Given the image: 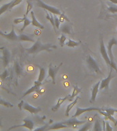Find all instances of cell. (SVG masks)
Here are the masks:
<instances>
[{
  "label": "cell",
  "mask_w": 117,
  "mask_h": 131,
  "mask_svg": "<svg viewBox=\"0 0 117 131\" xmlns=\"http://www.w3.org/2000/svg\"><path fill=\"white\" fill-rule=\"evenodd\" d=\"M13 2V1H12ZM12 2H9L8 4H4V5H2L1 6V8H0V15H2L4 13V12L7 11L8 10H10V6L12 5Z\"/></svg>",
  "instance_id": "cell-26"
},
{
  "label": "cell",
  "mask_w": 117,
  "mask_h": 131,
  "mask_svg": "<svg viewBox=\"0 0 117 131\" xmlns=\"http://www.w3.org/2000/svg\"><path fill=\"white\" fill-rule=\"evenodd\" d=\"M27 8L26 12H25V15H24L25 16H26L27 15V14L29 13V12H30V11H31V10H32V9L33 8L32 4H31L30 2L27 1Z\"/></svg>",
  "instance_id": "cell-37"
},
{
  "label": "cell",
  "mask_w": 117,
  "mask_h": 131,
  "mask_svg": "<svg viewBox=\"0 0 117 131\" xmlns=\"http://www.w3.org/2000/svg\"><path fill=\"white\" fill-rule=\"evenodd\" d=\"M68 127L69 126H68L67 125L64 124L62 122L55 123V124L51 125L47 130H58V129L65 128H68Z\"/></svg>",
  "instance_id": "cell-18"
},
{
  "label": "cell",
  "mask_w": 117,
  "mask_h": 131,
  "mask_svg": "<svg viewBox=\"0 0 117 131\" xmlns=\"http://www.w3.org/2000/svg\"><path fill=\"white\" fill-rule=\"evenodd\" d=\"M2 1H3V0H0V2H2Z\"/></svg>",
  "instance_id": "cell-47"
},
{
  "label": "cell",
  "mask_w": 117,
  "mask_h": 131,
  "mask_svg": "<svg viewBox=\"0 0 117 131\" xmlns=\"http://www.w3.org/2000/svg\"><path fill=\"white\" fill-rule=\"evenodd\" d=\"M0 104H2V105H3V106H6L7 108H12V107L14 106H13V104H11L10 102H7L6 100H4L2 98H0Z\"/></svg>",
  "instance_id": "cell-30"
},
{
  "label": "cell",
  "mask_w": 117,
  "mask_h": 131,
  "mask_svg": "<svg viewBox=\"0 0 117 131\" xmlns=\"http://www.w3.org/2000/svg\"><path fill=\"white\" fill-rule=\"evenodd\" d=\"M103 111H105L108 114L111 115H114L115 113H116V109L112 108H105V109H103Z\"/></svg>",
  "instance_id": "cell-35"
},
{
  "label": "cell",
  "mask_w": 117,
  "mask_h": 131,
  "mask_svg": "<svg viewBox=\"0 0 117 131\" xmlns=\"http://www.w3.org/2000/svg\"><path fill=\"white\" fill-rule=\"evenodd\" d=\"M79 99H80V97H79V96H77V98H76L75 99V100H74L71 103V104H69V105H68L67 107H66V112H65L66 116V117L69 116V112L71 111V110L72 108H73V107L75 105V104H77V102Z\"/></svg>",
  "instance_id": "cell-20"
},
{
  "label": "cell",
  "mask_w": 117,
  "mask_h": 131,
  "mask_svg": "<svg viewBox=\"0 0 117 131\" xmlns=\"http://www.w3.org/2000/svg\"><path fill=\"white\" fill-rule=\"evenodd\" d=\"M23 121V122H24L23 124L13 126L9 128L8 130H12V129L16 128H20V127H25V128H26L29 129V130H34V122H33L32 121L30 120V119H24Z\"/></svg>",
  "instance_id": "cell-6"
},
{
  "label": "cell",
  "mask_w": 117,
  "mask_h": 131,
  "mask_svg": "<svg viewBox=\"0 0 117 131\" xmlns=\"http://www.w3.org/2000/svg\"><path fill=\"white\" fill-rule=\"evenodd\" d=\"M116 113H117V109H116Z\"/></svg>",
  "instance_id": "cell-46"
},
{
  "label": "cell",
  "mask_w": 117,
  "mask_h": 131,
  "mask_svg": "<svg viewBox=\"0 0 117 131\" xmlns=\"http://www.w3.org/2000/svg\"><path fill=\"white\" fill-rule=\"evenodd\" d=\"M14 71H15V73L17 76H20L22 73V70H21V68L20 65L18 64V63L17 61H15L14 62Z\"/></svg>",
  "instance_id": "cell-28"
},
{
  "label": "cell",
  "mask_w": 117,
  "mask_h": 131,
  "mask_svg": "<svg viewBox=\"0 0 117 131\" xmlns=\"http://www.w3.org/2000/svg\"><path fill=\"white\" fill-rule=\"evenodd\" d=\"M110 74H109L108 77L104 79H103L101 81L100 84V88L99 89L100 90H107L109 88V85H110V83L111 81V79L113 78V75L112 74V68H110Z\"/></svg>",
  "instance_id": "cell-12"
},
{
  "label": "cell",
  "mask_w": 117,
  "mask_h": 131,
  "mask_svg": "<svg viewBox=\"0 0 117 131\" xmlns=\"http://www.w3.org/2000/svg\"><path fill=\"white\" fill-rule=\"evenodd\" d=\"M18 40L19 41H28V42H35V40L34 39L30 37V36L25 34H20L18 36Z\"/></svg>",
  "instance_id": "cell-24"
},
{
  "label": "cell",
  "mask_w": 117,
  "mask_h": 131,
  "mask_svg": "<svg viewBox=\"0 0 117 131\" xmlns=\"http://www.w3.org/2000/svg\"><path fill=\"white\" fill-rule=\"evenodd\" d=\"M117 45V40L114 38H113L109 41L108 44V49H107V51H108V53L109 57L111 61V67L113 69L115 70V71L117 74V66L116 64L115 63L114 60V56H113L112 54V47L113 46Z\"/></svg>",
  "instance_id": "cell-2"
},
{
  "label": "cell",
  "mask_w": 117,
  "mask_h": 131,
  "mask_svg": "<svg viewBox=\"0 0 117 131\" xmlns=\"http://www.w3.org/2000/svg\"><path fill=\"white\" fill-rule=\"evenodd\" d=\"M23 23H23V27L21 28V31H23L26 28V27H27L28 25H30L32 23V21H31V20H30L29 18H27L26 17L25 20V21Z\"/></svg>",
  "instance_id": "cell-34"
},
{
  "label": "cell",
  "mask_w": 117,
  "mask_h": 131,
  "mask_svg": "<svg viewBox=\"0 0 117 131\" xmlns=\"http://www.w3.org/2000/svg\"><path fill=\"white\" fill-rule=\"evenodd\" d=\"M101 81L97 82L92 88V93H91V99H90V102H95L96 98V95L98 94L99 89L100 88Z\"/></svg>",
  "instance_id": "cell-15"
},
{
  "label": "cell",
  "mask_w": 117,
  "mask_h": 131,
  "mask_svg": "<svg viewBox=\"0 0 117 131\" xmlns=\"http://www.w3.org/2000/svg\"><path fill=\"white\" fill-rule=\"evenodd\" d=\"M48 126L47 125H45V126H43L41 127V128H35L34 129V130L35 131H37V130H47V127Z\"/></svg>",
  "instance_id": "cell-43"
},
{
  "label": "cell",
  "mask_w": 117,
  "mask_h": 131,
  "mask_svg": "<svg viewBox=\"0 0 117 131\" xmlns=\"http://www.w3.org/2000/svg\"><path fill=\"white\" fill-rule=\"evenodd\" d=\"M92 126V124L89 122L84 123L82 127L81 128L79 129V131H84V130H90V128Z\"/></svg>",
  "instance_id": "cell-31"
},
{
  "label": "cell",
  "mask_w": 117,
  "mask_h": 131,
  "mask_svg": "<svg viewBox=\"0 0 117 131\" xmlns=\"http://www.w3.org/2000/svg\"><path fill=\"white\" fill-rule=\"evenodd\" d=\"M54 19H55V24L56 28L59 29L60 28V18H57V16H56V14H54Z\"/></svg>",
  "instance_id": "cell-40"
},
{
  "label": "cell",
  "mask_w": 117,
  "mask_h": 131,
  "mask_svg": "<svg viewBox=\"0 0 117 131\" xmlns=\"http://www.w3.org/2000/svg\"><path fill=\"white\" fill-rule=\"evenodd\" d=\"M47 13V16H46V18H47V20H49V22L51 23V25H52V26L53 27V29L55 30V31H56V27H55V19H54V14L53 13H51V12H49L48 13V12H46Z\"/></svg>",
  "instance_id": "cell-21"
},
{
  "label": "cell",
  "mask_w": 117,
  "mask_h": 131,
  "mask_svg": "<svg viewBox=\"0 0 117 131\" xmlns=\"http://www.w3.org/2000/svg\"><path fill=\"white\" fill-rule=\"evenodd\" d=\"M99 113H101L102 115H103L105 117V119H109V120L112 121V122H114V124H115V126H116L117 120L114 118V117H113V115H111L108 114V113H107L105 111H99Z\"/></svg>",
  "instance_id": "cell-25"
},
{
  "label": "cell",
  "mask_w": 117,
  "mask_h": 131,
  "mask_svg": "<svg viewBox=\"0 0 117 131\" xmlns=\"http://www.w3.org/2000/svg\"><path fill=\"white\" fill-rule=\"evenodd\" d=\"M0 34L2 36H3L5 38L8 39V40H12V41H17L18 39V36L16 34V33H15V31H14V27L12 26V30L10 31V33H8V34H4L2 31H0Z\"/></svg>",
  "instance_id": "cell-13"
},
{
  "label": "cell",
  "mask_w": 117,
  "mask_h": 131,
  "mask_svg": "<svg viewBox=\"0 0 117 131\" xmlns=\"http://www.w3.org/2000/svg\"><path fill=\"white\" fill-rule=\"evenodd\" d=\"M22 1L23 0H13L12 5H11L10 7V10L12 9V8H14V6H17V5H18V4H20L21 2H22Z\"/></svg>",
  "instance_id": "cell-41"
},
{
  "label": "cell",
  "mask_w": 117,
  "mask_h": 131,
  "mask_svg": "<svg viewBox=\"0 0 117 131\" xmlns=\"http://www.w3.org/2000/svg\"><path fill=\"white\" fill-rule=\"evenodd\" d=\"M100 53L101 55L102 56V57L104 59V61H105V63L109 67H111V61L110 57H109L108 53V51L107 49H105V47L104 42H103V40L102 36H101L100 38Z\"/></svg>",
  "instance_id": "cell-5"
},
{
  "label": "cell",
  "mask_w": 117,
  "mask_h": 131,
  "mask_svg": "<svg viewBox=\"0 0 117 131\" xmlns=\"http://www.w3.org/2000/svg\"><path fill=\"white\" fill-rule=\"evenodd\" d=\"M64 124L67 125L69 127H73V128H76L78 126L80 125H83L84 123H86V121H81L78 120L76 117H73L71 119H69L66 121L62 122Z\"/></svg>",
  "instance_id": "cell-8"
},
{
  "label": "cell",
  "mask_w": 117,
  "mask_h": 131,
  "mask_svg": "<svg viewBox=\"0 0 117 131\" xmlns=\"http://www.w3.org/2000/svg\"><path fill=\"white\" fill-rule=\"evenodd\" d=\"M113 130V128L110 126V125L109 124L108 122H105V130L107 131H112Z\"/></svg>",
  "instance_id": "cell-42"
},
{
  "label": "cell",
  "mask_w": 117,
  "mask_h": 131,
  "mask_svg": "<svg viewBox=\"0 0 117 131\" xmlns=\"http://www.w3.org/2000/svg\"><path fill=\"white\" fill-rule=\"evenodd\" d=\"M62 63H60L57 66H55V67H53L51 63H50V65H49V69H48V75H49V77L51 78L53 84L55 83V76H56V74L57 73V72L62 66Z\"/></svg>",
  "instance_id": "cell-7"
},
{
  "label": "cell",
  "mask_w": 117,
  "mask_h": 131,
  "mask_svg": "<svg viewBox=\"0 0 117 131\" xmlns=\"http://www.w3.org/2000/svg\"><path fill=\"white\" fill-rule=\"evenodd\" d=\"M39 68V70H40V72H39V76L38 78V81L41 82H43L44 81L45 78V76H46V71H45V69L44 68L41 67L40 66H38Z\"/></svg>",
  "instance_id": "cell-23"
},
{
  "label": "cell",
  "mask_w": 117,
  "mask_h": 131,
  "mask_svg": "<svg viewBox=\"0 0 117 131\" xmlns=\"http://www.w3.org/2000/svg\"><path fill=\"white\" fill-rule=\"evenodd\" d=\"M60 31L62 34H71V27L68 24H63L60 27Z\"/></svg>",
  "instance_id": "cell-22"
},
{
  "label": "cell",
  "mask_w": 117,
  "mask_h": 131,
  "mask_svg": "<svg viewBox=\"0 0 117 131\" xmlns=\"http://www.w3.org/2000/svg\"><path fill=\"white\" fill-rule=\"evenodd\" d=\"M82 91V89L81 88H79L77 86H74L73 87V93H72L71 95H70L69 98V101H73L74 98H75L77 96V95L80 93H81V92Z\"/></svg>",
  "instance_id": "cell-19"
},
{
  "label": "cell",
  "mask_w": 117,
  "mask_h": 131,
  "mask_svg": "<svg viewBox=\"0 0 117 131\" xmlns=\"http://www.w3.org/2000/svg\"><path fill=\"white\" fill-rule=\"evenodd\" d=\"M107 1H109L114 4H117V0H107Z\"/></svg>",
  "instance_id": "cell-45"
},
{
  "label": "cell",
  "mask_w": 117,
  "mask_h": 131,
  "mask_svg": "<svg viewBox=\"0 0 117 131\" xmlns=\"http://www.w3.org/2000/svg\"><path fill=\"white\" fill-rule=\"evenodd\" d=\"M60 20L61 23H64V21H67V22H70V20L68 18V17L66 16L64 12H62L60 15Z\"/></svg>",
  "instance_id": "cell-33"
},
{
  "label": "cell",
  "mask_w": 117,
  "mask_h": 131,
  "mask_svg": "<svg viewBox=\"0 0 117 131\" xmlns=\"http://www.w3.org/2000/svg\"><path fill=\"white\" fill-rule=\"evenodd\" d=\"M108 10L110 12H112L113 14L117 13V6H110L108 7Z\"/></svg>",
  "instance_id": "cell-39"
},
{
  "label": "cell",
  "mask_w": 117,
  "mask_h": 131,
  "mask_svg": "<svg viewBox=\"0 0 117 131\" xmlns=\"http://www.w3.org/2000/svg\"><path fill=\"white\" fill-rule=\"evenodd\" d=\"M43 85V83L41 81H34V85L30 88L29 90H27L26 92H25L23 95L22 96V98H24L25 96H27V95H30V94L33 93V92H37L38 94L39 91H40V88H41V86Z\"/></svg>",
  "instance_id": "cell-10"
},
{
  "label": "cell",
  "mask_w": 117,
  "mask_h": 131,
  "mask_svg": "<svg viewBox=\"0 0 117 131\" xmlns=\"http://www.w3.org/2000/svg\"><path fill=\"white\" fill-rule=\"evenodd\" d=\"M57 49V46L52 44H45L43 45L41 42L40 40H38L34 42V44L29 49H25V51L29 54H36V53L43 51H51L52 49Z\"/></svg>",
  "instance_id": "cell-1"
},
{
  "label": "cell",
  "mask_w": 117,
  "mask_h": 131,
  "mask_svg": "<svg viewBox=\"0 0 117 131\" xmlns=\"http://www.w3.org/2000/svg\"><path fill=\"white\" fill-rule=\"evenodd\" d=\"M35 2L36 3V6L38 7L43 8V9H45L47 11H49V12L53 13V14H56V15H59L60 16L62 13L59 9H57V8H55V7H53V6H51L48 5V4H45L42 0H35Z\"/></svg>",
  "instance_id": "cell-3"
},
{
  "label": "cell",
  "mask_w": 117,
  "mask_h": 131,
  "mask_svg": "<svg viewBox=\"0 0 117 131\" xmlns=\"http://www.w3.org/2000/svg\"><path fill=\"white\" fill-rule=\"evenodd\" d=\"M2 52V63L4 68L8 66V63L10 62V51H8V49L5 48V47H2L1 48Z\"/></svg>",
  "instance_id": "cell-9"
},
{
  "label": "cell",
  "mask_w": 117,
  "mask_h": 131,
  "mask_svg": "<svg viewBox=\"0 0 117 131\" xmlns=\"http://www.w3.org/2000/svg\"><path fill=\"white\" fill-rule=\"evenodd\" d=\"M86 63L88 64V66L90 70L96 73L102 74V72L99 66V64L96 61V60L93 58L90 55H88L86 58Z\"/></svg>",
  "instance_id": "cell-4"
},
{
  "label": "cell",
  "mask_w": 117,
  "mask_h": 131,
  "mask_svg": "<svg viewBox=\"0 0 117 131\" xmlns=\"http://www.w3.org/2000/svg\"><path fill=\"white\" fill-rule=\"evenodd\" d=\"M8 74H9V73H8V70H4L2 74H1V75H0L1 79L2 80L6 79V78L8 77Z\"/></svg>",
  "instance_id": "cell-38"
},
{
  "label": "cell",
  "mask_w": 117,
  "mask_h": 131,
  "mask_svg": "<svg viewBox=\"0 0 117 131\" xmlns=\"http://www.w3.org/2000/svg\"><path fill=\"white\" fill-rule=\"evenodd\" d=\"M22 108L25 111H29L32 114L34 115H36L38 113L41 111V107H34V106H32L30 104H28L27 102H24L23 103Z\"/></svg>",
  "instance_id": "cell-14"
},
{
  "label": "cell",
  "mask_w": 117,
  "mask_h": 131,
  "mask_svg": "<svg viewBox=\"0 0 117 131\" xmlns=\"http://www.w3.org/2000/svg\"><path fill=\"white\" fill-rule=\"evenodd\" d=\"M25 18H26V16H25L24 17H23V18H14V20H13V22H14V24H19V23H21L22 22H24L25 20Z\"/></svg>",
  "instance_id": "cell-36"
},
{
  "label": "cell",
  "mask_w": 117,
  "mask_h": 131,
  "mask_svg": "<svg viewBox=\"0 0 117 131\" xmlns=\"http://www.w3.org/2000/svg\"><path fill=\"white\" fill-rule=\"evenodd\" d=\"M23 103H24V101H23V100H22V101H21L20 104H18V108H20L21 110L22 109V107H23Z\"/></svg>",
  "instance_id": "cell-44"
},
{
  "label": "cell",
  "mask_w": 117,
  "mask_h": 131,
  "mask_svg": "<svg viewBox=\"0 0 117 131\" xmlns=\"http://www.w3.org/2000/svg\"><path fill=\"white\" fill-rule=\"evenodd\" d=\"M103 111L102 108H96V107H88V108H80V107H77L76 108V112L75 113L73 116L74 117H77L82 115V113H84L85 112H87V111Z\"/></svg>",
  "instance_id": "cell-11"
},
{
  "label": "cell",
  "mask_w": 117,
  "mask_h": 131,
  "mask_svg": "<svg viewBox=\"0 0 117 131\" xmlns=\"http://www.w3.org/2000/svg\"><path fill=\"white\" fill-rule=\"evenodd\" d=\"M58 39H59L60 45V46H61V47H63L64 45L65 44L66 40V36L64 34H62L61 35V36Z\"/></svg>",
  "instance_id": "cell-32"
},
{
  "label": "cell",
  "mask_w": 117,
  "mask_h": 131,
  "mask_svg": "<svg viewBox=\"0 0 117 131\" xmlns=\"http://www.w3.org/2000/svg\"><path fill=\"white\" fill-rule=\"evenodd\" d=\"M69 96H70V94H69V95H67L66 96H65L64 98H59V99L57 100V104H55V106H53V107L51 108V110L53 111H54V112H55V111H57L60 108V106L62 105V104L64 101H66V100H69Z\"/></svg>",
  "instance_id": "cell-16"
},
{
  "label": "cell",
  "mask_w": 117,
  "mask_h": 131,
  "mask_svg": "<svg viewBox=\"0 0 117 131\" xmlns=\"http://www.w3.org/2000/svg\"><path fill=\"white\" fill-rule=\"evenodd\" d=\"M103 130V128H101V123L98 120V119H96L95 121V122H94V128H93V130L94 131H101Z\"/></svg>",
  "instance_id": "cell-29"
},
{
  "label": "cell",
  "mask_w": 117,
  "mask_h": 131,
  "mask_svg": "<svg viewBox=\"0 0 117 131\" xmlns=\"http://www.w3.org/2000/svg\"><path fill=\"white\" fill-rule=\"evenodd\" d=\"M31 16H32V24L33 26L36 27H38V28L41 29H45V27L44 25L40 23L37 20L36 16H35L34 12L33 11H31Z\"/></svg>",
  "instance_id": "cell-17"
},
{
  "label": "cell",
  "mask_w": 117,
  "mask_h": 131,
  "mask_svg": "<svg viewBox=\"0 0 117 131\" xmlns=\"http://www.w3.org/2000/svg\"><path fill=\"white\" fill-rule=\"evenodd\" d=\"M81 42H76V41H74L71 39H69V40L66 43V45L69 47H71V48H73V47H77L78 45H80Z\"/></svg>",
  "instance_id": "cell-27"
}]
</instances>
